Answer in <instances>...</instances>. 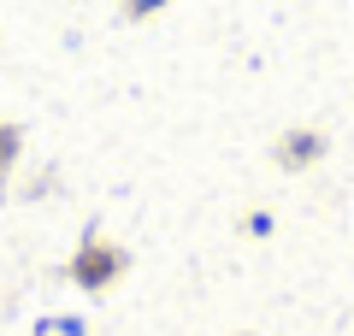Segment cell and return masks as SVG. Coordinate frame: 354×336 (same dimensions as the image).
I'll return each mask as SVG.
<instances>
[{
  "instance_id": "obj_1",
  "label": "cell",
  "mask_w": 354,
  "mask_h": 336,
  "mask_svg": "<svg viewBox=\"0 0 354 336\" xmlns=\"http://www.w3.org/2000/svg\"><path fill=\"white\" fill-rule=\"evenodd\" d=\"M124 272H130V254L118 248L113 236H83L77 254H71V265H65V277H71L83 295H106Z\"/></svg>"
},
{
  "instance_id": "obj_4",
  "label": "cell",
  "mask_w": 354,
  "mask_h": 336,
  "mask_svg": "<svg viewBox=\"0 0 354 336\" xmlns=\"http://www.w3.org/2000/svg\"><path fill=\"white\" fill-rule=\"evenodd\" d=\"M160 6H165V0H124V18H130V24H142V18H153Z\"/></svg>"
},
{
  "instance_id": "obj_2",
  "label": "cell",
  "mask_w": 354,
  "mask_h": 336,
  "mask_svg": "<svg viewBox=\"0 0 354 336\" xmlns=\"http://www.w3.org/2000/svg\"><path fill=\"white\" fill-rule=\"evenodd\" d=\"M325 130H313V124H295V130H283L278 142H272V160H278V171H307V165H319L325 160Z\"/></svg>"
},
{
  "instance_id": "obj_3",
  "label": "cell",
  "mask_w": 354,
  "mask_h": 336,
  "mask_svg": "<svg viewBox=\"0 0 354 336\" xmlns=\"http://www.w3.org/2000/svg\"><path fill=\"white\" fill-rule=\"evenodd\" d=\"M18 160H24V130L12 118H0V183L18 171Z\"/></svg>"
}]
</instances>
